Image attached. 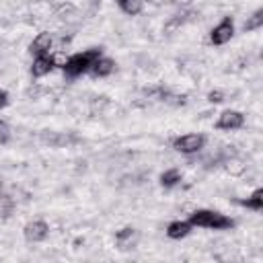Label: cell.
Masks as SVG:
<instances>
[{"mask_svg":"<svg viewBox=\"0 0 263 263\" xmlns=\"http://www.w3.org/2000/svg\"><path fill=\"white\" fill-rule=\"evenodd\" d=\"M2 191H4V179L0 177V195H2Z\"/></svg>","mask_w":263,"mask_h":263,"instance_id":"603a6c76","label":"cell"},{"mask_svg":"<svg viewBox=\"0 0 263 263\" xmlns=\"http://www.w3.org/2000/svg\"><path fill=\"white\" fill-rule=\"evenodd\" d=\"M10 138H12V129H10V125H8L6 121L0 119V146H6V144L10 142Z\"/></svg>","mask_w":263,"mask_h":263,"instance_id":"ffe728a7","label":"cell"},{"mask_svg":"<svg viewBox=\"0 0 263 263\" xmlns=\"http://www.w3.org/2000/svg\"><path fill=\"white\" fill-rule=\"evenodd\" d=\"M6 105H8V92L0 88V109H4Z\"/></svg>","mask_w":263,"mask_h":263,"instance_id":"7402d4cb","label":"cell"},{"mask_svg":"<svg viewBox=\"0 0 263 263\" xmlns=\"http://www.w3.org/2000/svg\"><path fill=\"white\" fill-rule=\"evenodd\" d=\"M117 8L127 16H136L144 10V2H140V0H119Z\"/></svg>","mask_w":263,"mask_h":263,"instance_id":"9a60e30c","label":"cell"},{"mask_svg":"<svg viewBox=\"0 0 263 263\" xmlns=\"http://www.w3.org/2000/svg\"><path fill=\"white\" fill-rule=\"evenodd\" d=\"M224 168H226V173H230L232 177H240V175L245 173L247 164H245L240 158H226V160H224Z\"/></svg>","mask_w":263,"mask_h":263,"instance_id":"e0dca14e","label":"cell"},{"mask_svg":"<svg viewBox=\"0 0 263 263\" xmlns=\"http://www.w3.org/2000/svg\"><path fill=\"white\" fill-rule=\"evenodd\" d=\"M238 205L247 208V210H253V212H261L263 210V189L257 187L251 195H247L245 199H236Z\"/></svg>","mask_w":263,"mask_h":263,"instance_id":"7c38bea8","label":"cell"},{"mask_svg":"<svg viewBox=\"0 0 263 263\" xmlns=\"http://www.w3.org/2000/svg\"><path fill=\"white\" fill-rule=\"evenodd\" d=\"M205 99H208V103H212V105H218V103H222V101H224V92L216 88V90H210Z\"/></svg>","mask_w":263,"mask_h":263,"instance_id":"44dd1931","label":"cell"},{"mask_svg":"<svg viewBox=\"0 0 263 263\" xmlns=\"http://www.w3.org/2000/svg\"><path fill=\"white\" fill-rule=\"evenodd\" d=\"M53 68H55V64H53L51 53H49V55H37V58H33V62H31V76H33V78H43V76H47L49 72H53Z\"/></svg>","mask_w":263,"mask_h":263,"instance_id":"9c48e42d","label":"cell"},{"mask_svg":"<svg viewBox=\"0 0 263 263\" xmlns=\"http://www.w3.org/2000/svg\"><path fill=\"white\" fill-rule=\"evenodd\" d=\"M41 142L45 146H49V148H62V146H66L70 142V138L66 134H62V132H43L41 134Z\"/></svg>","mask_w":263,"mask_h":263,"instance_id":"5bb4252c","label":"cell"},{"mask_svg":"<svg viewBox=\"0 0 263 263\" xmlns=\"http://www.w3.org/2000/svg\"><path fill=\"white\" fill-rule=\"evenodd\" d=\"M136 242H138V230L134 226H125L115 232V247L119 251H129L136 247Z\"/></svg>","mask_w":263,"mask_h":263,"instance_id":"ba28073f","label":"cell"},{"mask_svg":"<svg viewBox=\"0 0 263 263\" xmlns=\"http://www.w3.org/2000/svg\"><path fill=\"white\" fill-rule=\"evenodd\" d=\"M191 230H193V226L189 224V220H173L166 226V236L173 238V240H181V238L189 236Z\"/></svg>","mask_w":263,"mask_h":263,"instance_id":"8fae6325","label":"cell"},{"mask_svg":"<svg viewBox=\"0 0 263 263\" xmlns=\"http://www.w3.org/2000/svg\"><path fill=\"white\" fill-rule=\"evenodd\" d=\"M234 37V18L224 16L212 31H210V43L212 45H226Z\"/></svg>","mask_w":263,"mask_h":263,"instance_id":"277c9868","label":"cell"},{"mask_svg":"<svg viewBox=\"0 0 263 263\" xmlns=\"http://www.w3.org/2000/svg\"><path fill=\"white\" fill-rule=\"evenodd\" d=\"M23 236L27 242H43L49 236V224L45 220H31L25 224Z\"/></svg>","mask_w":263,"mask_h":263,"instance_id":"52a82bcc","label":"cell"},{"mask_svg":"<svg viewBox=\"0 0 263 263\" xmlns=\"http://www.w3.org/2000/svg\"><path fill=\"white\" fill-rule=\"evenodd\" d=\"M205 142H208V138L203 134H183V136L173 138V148L185 156H191V154L201 152Z\"/></svg>","mask_w":263,"mask_h":263,"instance_id":"3957f363","label":"cell"},{"mask_svg":"<svg viewBox=\"0 0 263 263\" xmlns=\"http://www.w3.org/2000/svg\"><path fill=\"white\" fill-rule=\"evenodd\" d=\"M115 60L113 58H107V55H101L92 66H90V70H88V74L92 76V78H107L109 74H113L115 72Z\"/></svg>","mask_w":263,"mask_h":263,"instance_id":"30bf717a","label":"cell"},{"mask_svg":"<svg viewBox=\"0 0 263 263\" xmlns=\"http://www.w3.org/2000/svg\"><path fill=\"white\" fill-rule=\"evenodd\" d=\"M183 23H185V14H175V16H171V18L164 23V27H162L164 35H175V33L183 27Z\"/></svg>","mask_w":263,"mask_h":263,"instance_id":"ac0fdd59","label":"cell"},{"mask_svg":"<svg viewBox=\"0 0 263 263\" xmlns=\"http://www.w3.org/2000/svg\"><path fill=\"white\" fill-rule=\"evenodd\" d=\"M101 55H103V47H88V49H84V51H78V53L68 55V62H66V66L62 68L64 78H66L68 82H72V80L80 78L82 74H88L90 66H92Z\"/></svg>","mask_w":263,"mask_h":263,"instance_id":"6da1fadb","label":"cell"},{"mask_svg":"<svg viewBox=\"0 0 263 263\" xmlns=\"http://www.w3.org/2000/svg\"><path fill=\"white\" fill-rule=\"evenodd\" d=\"M189 224L193 228H208V230H230L234 228V218L218 212V210H208L199 208L189 214Z\"/></svg>","mask_w":263,"mask_h":263,"instance_id":"7a4b0ae2","label":"cell"},{"mask_svg":"<svg viewBox=\"0 0 263 263\" xmlns=\"http://www.w3.org/2000/svg\"><path fill=\"white\" fill-rule=\"evenodd\" d=\"M53 43H55L53 33L41 31V33H37V35L33 37V41H31V45H29V51H31L33 58H37V55H49L51 49H53Z\"/></svg>","mask_w":263,"mask_h":263,"instance_id":"8992f818","label":"cell"},{"mask_svg":"<svg viewBox=\"0 0 263 263\" xmlns=\"http://www.w3.org/2000/svg\"><path fill=\"white\" fill-rule=\"evenodd\" d=\"M14 208H16V203H14L12 197H8V195H0V218H2V220L10 218L12 212H14Z\"/></svg>","mask_w":263,"mask_h":263,"instance_id":"d6986e66","label":"cell"},{"mask_svg":"<svg viewBox=\"0 0 263 263\" xmlns=\"http://www.w3.org/2000/svg\"><path fill=\"white\" fill-rule=\"evenodd\" d=\"M245 127V115L236 109H224L216 119V129L220 132H236Z\"/></svg>","mask_w":263,"mask_h":263,"instance_id":"5b68a950","label":"cell"},{"mask_svg":"<svg viewBox=\"0 0 263 263\" xmlns=\"http://www.w3.org/2000/svg\"><path fill=\"white\" fill-rule=\"evenodd\" d=\"M181 181H183V175H181L179 168H166V171H162L160 177H158V183H160L164 189H173V187H177Z\"/></svg>","mask_w":263,"mask_h":263,"instance_id":"4fadbf2b","label":"cell"},{"mask_svg":"<svg viewBox=\"0 0 263 263\" xmlns=\"http://www.w3.org/2000/svg\"><path fill=\"white\" fill-rule=\"evenodd\" d=\"M263 27V6H259L251 16H247L245 25H242V31L245 33H251V31H257Z\"/></svg>","mask_w":263,"mask_h":263,"instance_id":"2e32d148","label":"cell"}]
</instances>
